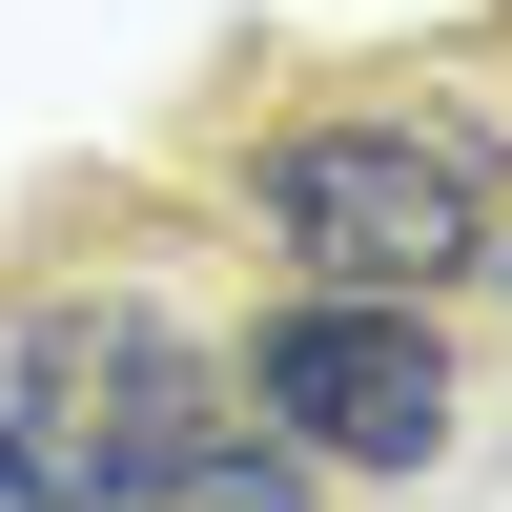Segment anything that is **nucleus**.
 <instances>
[{
	"mask_svg": "<svg viewBox=\"0 0 512 512\" xmlns=\"http://www.w3.org/2000/svg\"><path fill=\"white\" fill-rule=\"evenodd\" d=\"M246 205L308 287H451V267H492V123H451V103L287 123Z\"/></svg>",
	"mask_w": 512,
	"mask_h": 512,
	"instance_id": "nucleus-1",
	"label": "nucleus"
},
{
	"mask_svg": "<svg viewBox=\"0 0 512 512\" xmlns=\"http://www.w3.org/2000/svg\"><path fill=\"white\" fill-rule=\"evenodd\" d=\"M205 431H226V369H205L144 287L21 308V349H0V451H21L41 492H144V472H185Z\"/></svg>",
	"mask_w": 512,
	"mask_h": 512,
	"instance_id": "nucleus-2",
	"label": "nucleus"
},
{
	"mask_svg": "<svg viewBox=\"0 0 512 512\" xmlns=\"http://www.w3.org/2000/svg\"><path fill=\"white\" fill-rule=\"evenodd\" d=\"M226 410L267 451H308V472H431L451 451V349H431V287H287L267 328H246Z\"/></svg>",
	"mask_w": 512,
	"mask_h": 512,
	"instance_id": "nucleus-3",
	"label": "nucleus"
},
{
	"mask_svg": "<svg viewBox=\"0 0 512 512\" xmlns=\"http://www.w3.org/2000/svg\"><path fill=\"white\" fill-rule=\"evenodd\" d=\"M123 512H308V451H267V431H205L185 472H144Z\"/></svg>",
	"mask_w": 512,
	"mask_h": 512,
	"instance_id": "nucleus-4",
	"label": "nucleus"
},
{
	"mask_svg": "<svg viewBox=\"0 0 512 512\" xmlns=\"http://www.w3.org/2000/svg\"><path fill=\"white\" fill-rule=\"evenodd\" d=\"M0 512H62V492H41V472H21V451H0Z\"/></svg>",
	"mask_w": 512,
	"mask_h": 512,
	"instance_id": "nucleus-5",
	"label": "nucleus"
},
{
	"mask_svg": "<svg viewBox=\"0 0 512 512\" xmlns=\"http://www.w3.org/2000/svg\"><path fill=\"white\" fill-rule=\"evenodd\" d=\"M492 267H512V246H492Z\"/></svg>",
	"mask_w": 512,
	"mask_h": 512,
	"instance_id": "nucleus-6",
	"label": "nucleus"
}]
</instances>
